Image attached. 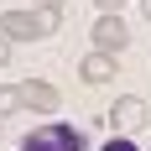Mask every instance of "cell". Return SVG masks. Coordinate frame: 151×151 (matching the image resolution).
I'll list each match as a JSON object with an SVG mask.
<instances>
[{
	"instance_id": "9",
	"label": "cell",
	"mask_w": 151,
	"mask_h": 151,
	"mask_svg": "<svg viewBox=\"0 0 151 151\" xmlns=\"http://www.w3.org/2000/svg\"><path fill=\"white\" fill-rule=\"evenodd\" d=\"M99 151H141V146H136V136H109Z\"/></svg>"
},
{
	"instance_id": "13",
	"label": "cell",
	"mask_w": 151,
	"mask_h": 151,
	"mask_svg": "<svg viewBox=\"0 0 151 151\" xmlns=\"http://www.w3.org/2000/svg\"><path fill=\"white\" fill-rule=\"evenodd\" d=\"M0 125H5V120H0Z\"/></svg>"
},
{
	"instance_id": "6",
	"label": "cell",
	"mask_w": 151,
	"mask_h": 151,
	"mask_svg": "<svg viewBox=\"0 0 151 151\" xmlns=\"http://www.w3.org/2000/svg\"><path fill=\"white\" fill-rule=\"evenodd\" d=\"M21 151H63V141H58L52 125H42V130H31V136L21 141Z\"/></svg>"
},
{
	"instance_id": "4",
	"label": "cell",
	"mask_w": 151,
	"mask_h": 151,
	"mask_svg": "<svg viewBox=\"0 0 151 151\" xmlns=\"http://www.w3.org/2000/svg\"><path fill=\"white\" fill-rule=\"evenodd\" d=\"M94 47H104V52H125L130 47V26H125L120 11H99V21H94Z\"/></svg>"
},
{
	"instance_id": "5",
	"label": "cell",
	"mask_w": 151,
	"mask_h": 151,
	"mask_svg": "<svg viewBox=\"0 0 151 151\" xmlns=\"http://www.w3.org/2000/svg\"><path fill=\"white\" fill-rule=\"evenodd\" d=\"M16 89H21V104L37 109V115H58L63 109V89H52L47 78H21Z\"/></svg>"
},
{
	"instance_id": "8",
	"label": "cell",
	"mask_w": 151,
	"mask_h": 151,
	"mask_svg": "<svg viewBox=\"0 0 151 151\" xmlns=\"http://www.w3.org/2000/svg\"><path fill=\"white\" fill-rule=\"evenodd\" d=\"M16 109H26V104H21V89H16V83H5V89H0V120H5V115H16Z\"/></svg>"
},
{
	"instance_id": "3",
	"label": "cell",
	"mask_w": 151,
	"mask_h": 151,
	"mask_svg": "<svg viewBox=\"0 0 151 151\" xmlns=\"http://www.w3.org/2000/svg\"><path fill=\"white\" fill-rule=\"evenodd\" d=\"M146 99H136V94H120L115 104H109V125H115V136H136V130H146Z\"/></svg>"
},
{
	"instance_id": "1",
	"label": "cell",
	"mask_w": 151,
	"mask_h": 151,
	"mask_svg": "<svg viewBox=\"0 0 151 151\" xmlns=\"http://www.w3.org/2000/svg\"><path fill=\"white\" fill-rule=\"evenodd\" d=\"M63 26V11L58 5H37V11H21V5H5L0 11V31L11 42H37V37H52Z\"/></svg>"
},
{
	"instance_id": "2",
	"label": "cell",
	"mask_w": 151,
	"mask_h": 151,
	"mask_svg": "<svg viewBox=\"0 0 151 151\" xmlns=\"http://www.w3.org/2000/svg\"><path fill=\"white\" fill-rule=\"evenodd\" d=\"M115 73H120V52H104V47H89L83 58H78V78L83 83H115Z\"/></svg>"
},
{
	"instance_id": "10",
	"label": "cell",
	"mask_w": 151,
	"mask_h": 151,
	"mask_svg": "<svg viewBox=\"0 0 151 151\" xmlns=\"http://www.w3.org/2000/svg\"><path fill=\"white\" fill-rule=\"evenodd\" d=\"M94 5H99V11H120L125 0H94Z\"/></svg>"
},
{
	"instance_id": "12",
	"label": "cell",
	"mask_w": 151,
	"mask_h": 151,
	"mask_svg": "<svg viewBox=\"0 0 151 151\" xmlns=\"http://www.w3.org/2000/svg\"><path fill=\"white\" fill-rule=\"evenodd\" d=\"M141 11H146V21H151V0H141Z\"/></svg>"
},
{
	"instance_id": "7",
	"label": "cell",
	"mask_w": 151,
	"mask_h": 151,
	"mask_svg": "<svg viewBox=\"0 0 151 151\" xmlns=\"http://www.w3.org/2000/svg\"><path fill=\"white\" fill-rule=\"evenodd\" d=\"M52 130H58V141H63V151H89V136H83V130H78V125H52Z\"/></svg>"
},
{
	"instance_id": "11",
	"label": "cell",
	"mask_w": 151,
	"mask_h": 151,
	"mask_svg": "<svg viewBox=\"0 0 151 151\" xmlns=\"http://www.w3.org/2000/svg\"><path fill=\"white\" fill-rule=\"evenodd\" d=\"M31 5H58V11H63V0H31Z\"/></svg>"
}]
</instances>
